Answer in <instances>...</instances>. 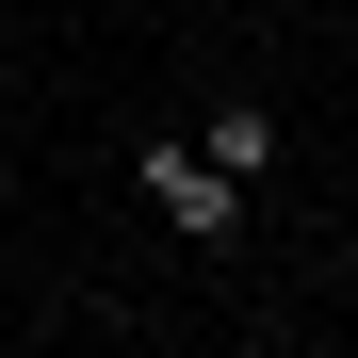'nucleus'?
<instances>
[{
    "mask_svg": "<svg viewBox=\"0 0 358 358\" xmlns=\"http://www.w3.org/2000/svg\"><path fill=\"white\" fill-rule=\"evenodd\" d=\"M131 179H147V212L179 228V245H228V228H245V179H228L212 147H147Z\"/></svg>",
    "mask_w": 358,
    "mask_h": 358,
    "instance_id": "f257e3e1",
    "label": "nucleus"
},
{
    "mask_svg": "<svg viewBox=\"0 0 358 358\" xmlns=\"http://www.w3.org/2000/svg\"><path fill=\"white\" fill-rule=\"evenodd\" d=\"M196 147H212L228 179H277V114H261V98H212V131H196Z\"/></svg>",
    "mask_w": 358,
    "mask_h": 358,
    "instance_id": "f03ea898",
    "label": "nucleus"
}]
</instances>
